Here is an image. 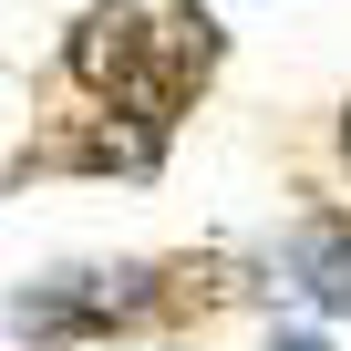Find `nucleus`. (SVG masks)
Wrapping results in <instances>:
<instances>
[{
    "mask_svg": "<svg viewBox=\"0 0 351 351\" xmlns=\"http://www.w3.org/2000/svg\"><path fill=\"white\" fill-rule=\"evenodd\" d=\"M62 62H73L93 93H124L134 124H145V62H155V21H145V11H83L73 42H62ZM145 134H155V124H145Z\"/></svg>",
    "mask_w": 351,
    "mask_h": 351,
    "instance_id": "obj_1",
    "label": "nucleus"
},
{
    "mask_svg": "<svg viewBox=\"0 0 351 351\" xmlns=\"http://www.w3.org/2000/svg\"><path fill=\"white\" fill-rule=\"evenodd\" d=\"M289 279L310 310H351V217H300L289 228Z\"/></svg>",
    "mask_w": 351,
    "mask_h": 351,
    "instance_id": "obj_2",
    "label": "nucleus"
},
{
    "mask_svg": "<svg viewBox=\"0 0 351 351\" xmlns=\"http://www.w3.org/2000/svg\"><path fill=\"white\" fill-rule=\"evenodd\" d=\"M269 351H330V341H310V330H279V341H269Z\"/></svg>",
    "mask_w": 351,
    "mask_h": 351,
    "instance_id": "obj_3",
    "label": "nucleus"
},
{
    "mask_svg": "<svg viewBox=\"0 0 351 351\" xmlns=\"http://www.w3.org/2000/svg\"><path fill=\"white\" fill-rule=\"evenodd\" d=\"M341 155H351V104H341Z\"/></svg>",
    "mask_w": 351,
    "mask_h": 351,
    "instance_id": "obj_4",
    "label": "nucleus"
}]
</instances>
